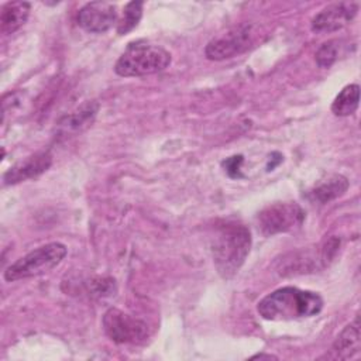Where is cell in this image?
<instances>
[{"mask_svg":"<svg viewBox=\"0 0 361 361\" xmlns=\"http://www.w3.org/2000/svg\"><path fill=\"white\" fill-rule=\"evenodd\" d=\"M323 298L312 290L295 286L279 288L264 296L257 310L265 320H298L316 316L323 309Z\"/></svg>","mask_w":361,"mask_h":361,"instance_id":"cell-1","label":"cell"},{"mask_svg":"<svg viewBox=\"0 0 361 361\" xmlns=\"http://www.w3.org/2000/svg\"><path fill=\"white\" fill-rule=\"evenodd\" d=\"M251 233L240 223H223L212 240V255L217 272L228 279L244 264L251 248Z\"/></svg>","mask_w":361,"mask_h":361,"instance_id":"cell-2","label":"cell"},{"mask_svg":"<svg viewBox=\"0 0 361 361\" xmlns=\"http://www.w3.org/2000/svg\"><path fill=\"white\" fill-rule=\"evenodd\" d=\"M171 54L155 44L137 41L127 45L114 65V72L123 78L154 75L171 65Z\"/></svg>","mask_w":361,"mask_h":361,"instance_id":"cell-3","label":"cell"},{"mask_svg":"<svg viewBox=\"0 0 361 361\" xmlns=\"http://www.w3.org/2000/svg\"><path fill=\"white\" fill-rule=\"evenodd\" d=\"M66 254L68 248L62 243L54 241L44 244L10 264L4 271V279L7 282H14L47 274L59 265Z\"/></svg>","mask_w":361,"mask_h":361,"instance_id":"cell-4","label":"cell"},{"mask_svg":"<svg viewBox=\"0 0 361 361\" xmlns=\"http://www.w3.org/2000/svg\"><path fill=\"white\" fill-rule=\"evenodd\" d=\"M338 247L340 240L333 237L314 248H306L296 252H290L281 261L279 274L283 276L298 275L314 272L316 269L324 268L334 258Z\"/></svg>","mask_w":361,"mask_h":361,"instance_id":"cell-5","label":"cell"},{"mask_svg":"<svg viewBox=\"0 0 361 361\" xmlns=\"http://www.w3.org/2000/svg\"><path fill=\"white\" fill-rule=\"evenodd\" d=\"M305 217V210L295 202L272 203L257 214V227L262 235L269 237L298 228Z\"/></svg>","mask_w":361,"mask_h":361,"instance_id":"cell-6","label":"cell"},{"mask_svg":"<svg viewBox=\"0 0 361 361\" xmlns=\"http://www.w3.org/2000/svg\"><path fill=\"white\" fill-rule=\"evenodd\" d=\"M257 35L258 32L252 24L234 27L212 38L204 48V55L210 61H223L237 56L254 47Z\"/></svg>","mask_w":361,"mask_h":361,"instance_id":"cell-7","label":"cell"},{"mask_svg":"<svg viewBox=\"0 0 361 361\" xmlns=\"http://www.w3.org/2000/svg\"><path fill=\"white\" fill-rule=\"evenodd\" d=\"M102 323L109 338L118 344H140L149 337L147 322L117 307H110L104 313Z\"/></svg>","mask_w":361,"mask_h":361,"instance_id":"cell-8","label":"cell"},{"mask_svg":"<svg viewBox=\"0 0 361 361\" xmlns=\"http://www.w3.org/2000/svg\"><path fill=\"white\" fill-rule=\"evenodd\" d=\"M358 3L341 1L334 3L320 10L313 18L310 28L316 34L334 32L350 24L358 13Z\"/></svg>","mask_w":361,"mask_h":361,"instance_id":"cell-9","label":"cell"},{"mask_svg":"<svg viewBox=\"0 0 361 361\" xmlns=\"http://www.w3.org/2000/svg\"><path fill=\"white\" fill-rule=\"evenodd\" d=\"M118 21L117 8L110 1H92L78 13V24L87 32L103 34Z\"/></svg>","mask_w":361,"mask_h":361,"instance_id":"cell-10","label":"cell"},{"mask_svg":"<svg viewBox=\"0 0 361 361\" xmlns=\"http://www.w3.org/2000/svg\"><path fill=\"white\" fill-rule=\"evenodd\" d=\"M52 164V155L48 151L37 152L24 161L16 164L11 166L4 175H3V183L4 185H16L20 182H24L27 179H32L44 173Z\"/></svg>","mask_w":361,"mask_h":361,"instance_id":"cell-11","label":"cell"},{"mask_svg":"<svg viewBox=\"0 0 361 361\" xmlns=\"http://www.w3.org/2000/svg\"><path fill=\"white\" fill-rule=\"evenodd\" d=\"M361 350V334H360V316L357 314L354 320L347 324L341 333L337 336L331 345L329 358L348 360L360 354Z\"/></svg>","mask_w":361,"mask_h":361,"instance_id":"cell-12","label":"cell"},{"mask_svg":"<svg viewBox=\"0 0 361 361\" xmlns=\"http://www.w3.org/2000/svg\"><path fill=\"white\" fill-rule=\"evenodd\" d=\"M348 186H350L348 179L344 175L331 173L327 178L319 180L309 190L307 196L312 202H317L320 204H324V203H329V202L343 196L347 192Z\"/></svg>","mask_w":361,"mask_h":361,"instance_id":"cell-13","label":"cell"},{"mask_svg":"<svg viewBox=\"0 0 361 361\" xmlns=\"http://www.w3.org/2000/svg\"><path fill=\"white\" fill-rule=\"evenodd\" d=\"M31 4L27 1H8L1 7L0 30L4 35L20 30L28 20Z\"/></svg>","mask_w":361,"mask_h":361,"instance_id":"cell-14","label":"cell"},{"mask_svg":"<svg viewBox=\"0 0 361 361\" xmlns=\"http://www.w3.org/2000/svg\"><path fill=\"white\" fill-rule=\"evenodd\" d=\"M360 103V86L357 83L347 85L336 96L331 103V113L338 117H347L355 113Z\"/></svg>","mask_w":361,"mask_h":361,"instance_id":"cell-15","label":"cell"},{"mask_svg":"<svg viewBox=\"0 0 361 361\" xmlns=\"http://www.w3.org/2000/svg\"><path fill=\"white\" fill-rule=\"evenodd\" d=\"M142 7H144L142 1H130L126 4L123 14L116 24L117 34L124 35L138 25L142 17Z\"/></svg>","mask_w":361,"mask_h":361,"instance_id":"cell-16","label":"cell"},{"mask_svg":"<svg viewBox=\"0 0 361 361\" xmlns=\"http://www.w3.org/2000/svg\"><path fill=\"white\" fill-rule=\"evenodd\" d=\"M97 107L99 106L96 103H86L83 107L79 109V111L68 116L65 118V121L61 123V124L63 127L72 128V130H78V128H80L83 126H87L94 118V116L97 113Z\"/></svg>","mask_w":361,"mask_h":361,"instance_id":"cell-17","label":"cell"},{"mask_svg":"<svg viewBox=\"0 0 361 361\" xmlns=\"http://www.w3.org/2000/svg\"><path fill=\"white\" fill-rule=\"evenodd\" d=\"M340 44L341 41L338 39H329L324 44H322L316 52V58H314L316 63L323 69L330 68L338 59L340 48H341Z\"/></svg>","mask_w":361,"mask_h":361,"instance_id":"cell-18","label":"cell"},{"mask_svg":"<svg viewBox=\"0 0 361 361\" xmlns=\"http://www.w3.org/2000/svg\"><path fill=\"white\" fill-rule=\"evenodd\" d=\"M243 155H234V157H230L227 158L224 162H223V168L226 171V173L230 176V178H240L241 176V164H243Z\"/></svg>","mask_w":361,"mask_h":361,"instance_id":"cell-19","label":"cell"},{"mask_svg":"<svg viewBox=\"0 0 361 361\" xmlns=\"http://www.w3.org/2000/svg\"><path fill=\"white\" fill-rule=\"evenodd\" d=\"M255 358H267V360H271V358H274V360H276V357L275 355H272V354H255V355H252L251 357V360H255Z\"/></svg>","mask_w":361,"mask_h":361,"instance_id":"cell-20","label":"cell"}]
</instances>
